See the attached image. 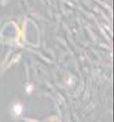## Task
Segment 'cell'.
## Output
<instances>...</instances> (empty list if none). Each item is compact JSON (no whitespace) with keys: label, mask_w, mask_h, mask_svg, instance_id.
<instances>
[{"label":"cell","mask_w":114,"mask_h":122,"mask_svg":"<svg viewBox=\"0 0 114 122\" xmlns=\"http://www.w3.org/2000/svg\"><path fill=\"white\" fill-rule=\"evenodd\" d=\"M15 110H16L17 114H20V110H22V107H20V105H17V106L15 107Z\"/></svg>","instance_id":"obj_1"}]
</instances>
